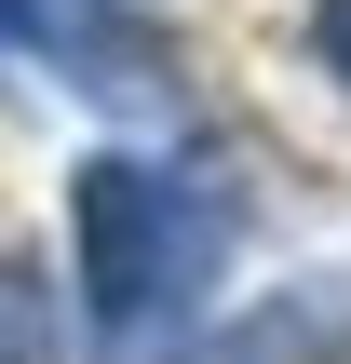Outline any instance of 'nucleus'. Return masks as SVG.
Segmentation results:
<instances>
[{
    "instance_id": "obj_1",
    "label": "nucleus",
    "mask_w": 351,
    "mask_h": 364,
    "mask_svg": "<svg viewBox=\"0 0 351 364\" xmlns=\"http://www.w3.org/2000/svg\"><path fill=\"white\" fill-rule=\"evenodd\" d=\"M68 230H81V324L108 364H162L230 270V203L149 149H95L68 189Z\"/></svg>"
},
{
    "instance_id": "obj_2",
    "label": "nucleus",
    "mask_w": 351,
    "mask_h": 364,
    "mask_svg": "<svg viewBox=\"0 0 351 364\" xmlns=\"http://www.w3.org/2000/svg\"><path fill=\"white\" fill-rule=\"evenodd\" d=\"M0 68H54L95 108H176V54L122 0H0Z\"/></svg>"
},
{
    "instance_id": "obj_3",
    "label": "nucleus",
    "mask_w": 351,
    "mask_h": 364,
    "mask_svg": "<svg viewBox=\"0 0 351 364\" xmlns=\"http://www.w3.org/2000/svg\"><path fill=\"white\" fill-rule=\"evenodd\" d=\"M176 364H351V270H298V284H271L243 324H216L203 351Z\"/></svg>"
},
{
    "instance_id": "obj_4",
    "label": "nucleus",
    "mask_w": 351,
    "mask_h": 364,
    "mask_svg": "<svg viewBox=\"0 0 351 364\" xmlns=\"http://www.w3.org/2000/svg\"><path fill=\"white\" fill-rule=\"evenodd\" d=\"M0 364H68V311H54V270L27 243H0Z\"/></svg>"
},
{
    "instance_id": "obj_5",
    "label": "nucleus",
    "mask_w": 351,
    "mask_h": 364,
    "mask_svg": "<svg viewBox=\"0 0 351 364\" xmlns=\"http://www.w3.org/2000/svg\"><path fill=\"white\" fill-rule=\"evenodd\" d=\"M311 54L338 68V95H351V0H311Z\"/></svg>"
}]
</instances>
